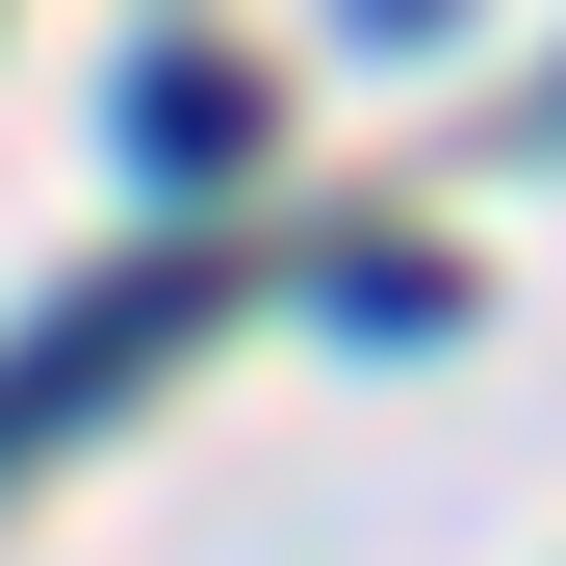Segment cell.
<instances>
[{"mask_svg":"<svg viewBox=\"0 0 566 566\" xmlns=\"http://www.w3.org/2000/svg\"><path fill=\"white\" fill-rule=\"evenodd\" d=\"M129 155H155V180H232V155H258V77H232V52H155V77H129Z\"/></svg>","mask_w":566,"mask_h":566,"instance_id":"cell-1","label":"cell"}]
</instances>
